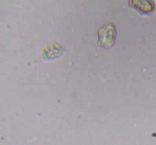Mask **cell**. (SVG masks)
<instances>
[{
	"instance_id": "cell-1",
	"label": "cell",
	"mask_w": 156,
	"mask_h": 145,
	"mask_svg": "<svg viewBox=\"0 0 156 145\" xmlns=\"http://www.w3.org/2000/svg\"><path fill=\"white\" fill-rule=\"evenodd\" d=\"M98 44L100 47L105 49H111L115 43L117 39V28L113 22H105L98 31Z\"/></svg>"
},
{
	"instance_id": "cell-2",
	"label": "cell",
	"mask_w": 156,
	"mask_h": 145,
	"mask_svg": "<svg viewBox=\"0 0 156 145\" xmlns=\"http://www.w3.org/2000/svg\"><path fill=\"white\" fill-rule=\"evenodd\" d=\"M128 3L130 5V7L135 8L139 12L144 14H151L155 10V3L149 0H140V1L136 0V1H129Z\"/></svg>"
},
{
	"instance_id": "cell-3",
	"label": "cell",
	"mask_w": 156,
	"mask_h": 145,
	"mask_svg": "<svg viewBox=\"0 0 156 145\" xmlns=\"http://www.w3.org/2000/svg\"><path fill=\"white\" fill-rule=\"evenodd\" d=\"M51 50L44 47L43 49V58L45 59H54L58 58L63 54V47L59 44H51Z\"/></svg>"
}]
</instances>
